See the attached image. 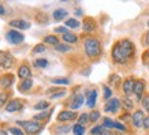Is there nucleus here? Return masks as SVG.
<instances>
[{
  "label": "nucleus",
  "mask_w": 149,
  "mask_h": 135,
  "mask_svg": "<svg viewBox=\"0 0 149 135\" xmlns=\"http://www.w3.org/2000/svg\"><path fill=\"white\" fill-rule=\"evenodd\" d=\"M136 56V45L129 38H120L115 41L111 49V59L115 64L125 66L130 63Z\"/></svg>",
  "instance_id": "nucleus-1"
},
{
  "label": "nucleus",
  "mask_w": 149,
  "mask_h": 135,
  "mask_svg": "<svg viewBox=\"0 0 149 135\" xmlns=\"http://www.w3.org/2000/svg\"><path fill=\"white\" fill-rule=\"evenodd\" d=\"M84 52L85 56L91 60H96L99 59L103 53V45L100 38L95 36H86L84 38Z\"/></svg>",
  "instance_id": "nucleus-2"
},
{
  "label": "nucleus",
  "mask_w": 149,
  "mask_h": 135,
  "mask_svg": "<svg viewBox=\"0 0 149 135\" xmlns=\"http://www.w3.org/2000/svg\"><path fill=\"white\" fill-rule=\"evenodd\" d=\"M17 124L22 127L26 135H37L44 128L41 122H37V120H17Z\"/></svg>",
  "instance_id": "nucleus-3"
},
{
  "label": "nucleus",
  "mask_w": 149,
  "mask_h": 135,
  "mask_svg": "<svg viewBox=\"0 0 149 135\" xmlns=\"http://www.w3.org/2000/svg\"><path fill=\"white\" fill-rule=\"evenodd\" d=\"M78 115L75 111H71V109H63V111H60L58 113V116H56V120L59 123H62V124H68V122H74V120H77L78 119Z\"/></svg>",
  "instance_id": "nucleus-4"
},
{
  "label": "nucleus",
  "mask_w": 149,
  "mask_h": 135,
  "mask_svg": "<svg viewBox=\"0 0 149 135\" xmlns=\"http://www.w3.org/2000/svg\"><path fill=\"white\" fill-rule=\"evenodd\" d=\"M103 109H104V112L116 115V113H119L120 109H122V101H120V98H118V97H112L111 100H108L107 102L104 104Z\"/></svg>",
  "instance_id": "nucleus-5"
},
{
  "label": "nucleus",
  "mask_w": 149,
  "mask_h": 135,
  "mask_svg": "<svg viewBox=\"0 0 149 135\" xmlns=\"http://www.w3.org/2000/svg\"><path fill=\"white\" fill-rule=\"evenodd\" d=\"M81 23H82V30H84V33L88 34V36H93V34L97 32V22H96L95 18L85 17Z\"/></svg>",
  "instance_id": "nucleus-6"
},
{
  "label": "nucleus",
  "mask_w": 149,
  "mask_h": 135,
  "mask_svg": "<svg viewBox=\"0 0 149 135\" xmlns=\"http://www.w3.org/2000/svg\"><path fill=\"white\" fill-rule=\"evenodd\" d=\"M145 93H146V82H145L144 79L138 78L136 81L134 89H133V96H134V98H136L137 102H141V100H142Z\"/></svg>",
  "instance_id": "nucleus-7"
},
{
  "label": "nucleus",
  "mask_w": 149,
  "mask_h": 135,
  "mask_svg": "<svg viewBox=\"0 0 149 135\" xmlns=\"http://www.w3.org/2000/svg\"><path fill=\"white\" fill-rule=\"evenodd\" d=\"M84 102H86V98L85 96L82 94V93H74V94L70 97V101H68V105H70V109L71 111H77L79 109L84 105Z\"/></svg>",
  "instance_id": "nucleus-8"
},
{
  "label": "nucleus",
  "mask_w": 149,
  "mask_h": 135,
  "mask_svg": "<svg viewBox=\"0 0 149 135\" xmlns=\"http://www.w3.org/2000/svg\"><path fill=\"white\" fill-rule=\"evenodd\" d=\"M144 109H134V112H131V126L134 128H142V123L145 119Z\"/></svg>",
  "instance_id": "nucleus-9"
},
{
  "label": "nucleus",
  "mask_w": 149,
  "mask_h": 135,
  "mask_svg": "<svg viewBox=\"0 0 149 135\" xmlns=\"http://www.w3.org/2000/svg\"><path fill=\"white\" fill-rule=\"evenodd\" d=\"M6 38H7V41H8L10 44L18 45V44H22L23 41H25V34H22L18 30L11 29V30H8V32L6 33Z\"/></svg>",
  "instance_id": "nucleus-10"
},
{
  "label": "nucleus",
  "mask_w": 149,
  "mask_h": 135,
  "mask_svg": "<svg viewBox=\"0 0 149 135\" xmlns=\"http://www.w3.org/2000/svg\"><path fill=\"white\" fill-rule=\"evenodd\" d=\"M136 78L134 77H127L123 79L122 82V93L123 96L126 97H131L133 96V89H134V85H136Z\"/></svg>",
  "instance_id": "nucleus-11"
},
{
  "label": "nucleus",
  "mask_w": 149,
  "mask_h": 135,
  "mask_svg": "<svg viewBox=\"0 0 149 135\" xmlns=\"http://www.w3.org/2000/svg\"><path fill=\"white\" fill-rule=\"evenodd\" d=\"M23 107H25V104L22 102V100L14 98V100H10L8 104L4 107V109L8 113H14V112H19V111H22Z\"/></svg>",
  "instance_id": "nucleus-12"
},
{
  "label": "nucleus",
  "mask_w": 149,
  "mask_h": 135,
  "mask_svg": "<svg viewBox=\"0 0 149 135\" xmlns=\"http://www.w3.org/2000/svg\"><path fill=\"white\" fill-rule=\"evenodd\" d=\"M14 57L10 55V52H0V68L8 70L14 66Z\"/></svg>",
  "instance_id": "nucleus-13"
},
{
  "label": "nucleus",
  "mask_w": 149,
  "mask_h": 135,
  "mask_svg": "<svg viewBox=\"0 0 149 135\" xmlns=\"http://www.w3.org/2000/svg\"><path fill=\"white\" fill-rule=\"evenodd\" d=\"M85 98H86V105H88V108L95 109L96 102H97V90L96 89H91V90L88 89L86 90Z\"/></svg>",
  "instance_id": "nucleus-14"
},
{
  "label": "nucleus",
  "mask_w": 149,
  "mask_h": 135,
  "mask_svg": "<svg viewBox=\"0 0 149 135\" xmlns=\"http://www.w3.org/2000/svg\"><path fill=\"white\" fill-rule=\"evenodd\" d=\"M8 25L14 30H27V29H30V23L27 21H23V19H11Z\"/></svg>",
  "instance_id": "nucleus-15"
},
{
  "label": "nucleus",
  "mask_w": 149,
  "mask_h": 135,
  "mask_svg": "<svg viewBox=\"0 0 149 135\" xmlns=\"http://www.w3.org/2000/svg\"><path fill=\"white\" fill-rule=\"evenodd\" d=\"M14 79H15V77H14V74H4L3 77L0 78V87L4 90H8L11 86H13L14 83Z\"/></svg>",
  "instance_id": "nucleus-16"
},
{
  "label": "nucleus",
  "mask_w": 149,
  "mask_h": 135,
  "mask_svg": "<svg viewBox=\"0 0 149 135\" xmlns=\"http://www.w3.org/2000/svg\"><path fill=\"white\" fill-rule=\"evenodd\" d=\"M70 131H72V126L70 124H62L59 123L54 127V134L55 135H67Z\"/></svg>",
  "instance_id": "nucleus-17"
},
{
  "label": "nucleus",
  "mask_w": 149,
  "mask_h": 135,
  "mask_svg": "<svg viewBox=\"0 0 149 135\" xmlns=\"http://www.w3.org/2000/svg\"><path fill=\"white\" fill-rule=\"evenodd\" d=\"M17 75H18V78H21L22 81L23 79H29V78H32V70L29 68L27 64H22V66L18 68Z\"/></svg>",
  "instance_id": "nucleus-18"
},
{
  "label": "nucleus",
  "mask_w": 149,
  "mask_h": 135,
  "mask_svg": "<svg viewBox=\"0 0 149 135\" xmlns=\"http://www.w3.org/2000/svg\"><path fill=\"white\" fill-rule=\"evenodd\" d=\"M122 108L126 111V112H131V111H134V107H136V102L131 100V97H126V96H123L122 98Z\"/></svg>",
  "instance_id": "nucleus-19"
},
{
  "label": "nucleus",
  "mask_w": 149,
  "mask_h": 135,
  "mask_svg": "<svg viewBox=\"0 0 149 135\" xmlns=\"http://www.w3.org/2000/svg\"><path fill=\"white\" fill-rule=\"evenodd\" d=\"M62 40H63L64 44L71 45V44H77L78 41H79V38H78V36L75 34V33L67 32L66 34H63V36H62Z\"/></svg>",
  "instance_id": "nucleus-20"
},
{
  "label": "nucleus",
  "mask_w": 149,
  "mask_h": 135,
  "mask_svg": "<svg viewBox=\"0 0 149 135\" xmlns=\"http://www.w3.org/2000/svg\"><path fill=\"white\" fill-rule=\"evenodd\" d=\"M122 78L119 77V75H118V74H111V75H109V78H108V86L109 87H111V89H118V87H119V86L122 85Z\"/></svg>",
  "instance_id": "nucleus-21"
},
{
  "label": "nucleus",
  "mask_w": 149,
  "mask_h": 135,
  "mask_svg": "<svg viewBox=\"0 0 149 135\" xmlns=\"http://www.w3.org/2000/svg\"><path fill=\"white\" fill-rule=\"evenodd\" d=\"M52 17H54L55 21H63V19H67L68 17V12H67V10L66 8H56L52 12Z\"/></svg>",
  "instance_id": "nucleus-22"
},
{
  "label": "nucleus",
  "mask_w": 149,
  "mask_h": 135,
  "mask_svg": "<svg viewBox=\"0 0 149 135\" xmlns=\"http://www.w3.org/2000/svg\"><path fill=\"white\" fill-rule=\"evenodd\" d=\"M52 111L54 109H47V111H42V112L37 113V115H34V117H33V120H37V122H41V120H48L49 119V116L52 115Z\"/></svg>",
  "instance_id": "nucleus-23"
},
{
  "label": "nucleus",
  "mask_w": 149,
  "mask_h": 135,
  "mask_svg": "<svg viewBox=\"0 0 149 135\" xmlns=\"http://www.w3.org/2000/svg\"><path fill=\"white\" fill-rule=\"evenodd\" d=\"M64 26L67 27V29H78V27L82 26V23L75 18H67L64 21Z\"/></svg>",
  "instance_id": "nucleus-24"
},
{
  "label": "nucleus",
  "mask_w": 149,
  "mask_h": 135,
  "mask_svg": "<svg viewBox=\"0 0 149 135\" xmlns=\"http://www.w3.org/2000/svg\"><path fill=\"white\" fill-rule=\"evenodd\" d=\"M33 87V79L29 78V79H23L19 83V90L21 91H29V90Z\"/></svg>",
  "instance_id": "nucleus-25"
},
{
  "label": "nucleus",
  "mask_w": 149,
  "mask_h": 135,
  "mask_svg": "<svg viewBox=\"0 0 149 135\" xmlns=\"http://www.w3.org/2000/svg\"><path fill=\"white\" fill-rule=\"evenodd\" d=\"M44 44L54 45V46H56V45L60 44V40H59V37L56 36V34H49V36L44 37Z\"/></svg>",
  "instance_id": "nucleus-26"
},
{
  "label": "nucleus",
  "mask_w": 149,
  "mask_h": 135,
  "mask_svg": "<svg viewBox=\"0 0 149 135\" xmlns=\"http://www.w3.org/2000/svg\"><path fill=\"white\" fill-rule=\"evenodd\" d=\"M100 119H101V112H100V111H97V109H92L91 112H89V123L96 124Z\"/></svg>",
  "instance_id": "nucleus-27"
},
{
  "label": "nucleus",
  "mask_w": 149,
  "mask_h": 135,
  "mask_svg": "<svg viewBox=\"0 0 149 135\" xmlns=\"http://www.w3.org/2000/svg\"><path fill=\"white\" fill-rule=\"evenodd\" d=\"M51 107V104L48 102V101H45V100H41V101H38V102H36L34 105H33V109H36V111H47V109Z\"/></svg>",
  "instance_id": "nucleus-28"
},
{
  "label": "nucleus",
  "mask_w": 149,
  "mask_h": 135,
  "mask_svg": "<svg viewBox=\"0 0 149 135\" xmlns=\"http://www.w3.org/2000/svg\"><path fill=\"white\" fill-rule=\"evenodd\" d=\"M55 51H58V52H60V53H67V52H71V45L68 44H64V42H60L59 45H56V46H54Z\"/></svg>",
  "instance_id": "nucleus-29"
},
{
  "label": "nucleus",
  "mask_w": 149,
  "mask_h": 135,
  "mask_svg": "<svg viewBox=\"0 0 149 135\" xmlns=\"http://www.w3.org/2000/svg\"><path fill=\"white\" fill-rule=\"evenodd\" d=\"M51 83H54V85H70L71 81L66 77H60V78H51Z\"/></svg>",
  "instance_id": "nucleus-30"
},
{
  "label": "nucleus",
  "mask_w": 149,
  "mask_h": 135,
  "mask_svg": "<svg viewBox=\"0 0 149 135\" xmlns=\"http://www.w3.org/2000/svg\"><path fill=\"white\" fill-rule=\"evenodd\" d=\"M113 130L119 131V132H129V128H127V126L125 124V123H122L120 120H115V123H113Z\"/></svg>",
  "instance_id": "nucleus-31"
},
{
  "label": "nucleus",
  "mask_w": 149,
  "mask_h": 135,
  "mask_svg": "<svg viewBox=\"0 0 149 135\" xmlns=\"http://www.w3.org/2000/svg\"><path fill=\"white\" fill-rule=\"evenodd\" d=\"M103 91H104V96H103V100L107 102L108 100H111L112 98V94H113V91H112V89L109 87L108 85H103Z\"/></svg>",
  "instance_id": "nucleus-32"
},
{
  "label": "nucleus",
  "mask_w": 149,
  "mask_h": 135,
  "mask_svg": "<svg viewBox=\"0 0 149 135\" xmlns=\"http://www.w3.org/2000/svg\"><path fill=\"white\" fill-rule=\"evenodd\" d=\"M113 123H115L113 119L105 116V117H103V123H101V126H103L105 130H113Z\"/></svg>",
  "instance_id": "nucleus-33"
},
{
  "label": "nucleus",
  "mask_w": 149,
  "mask_h": 135,
  "mask_svg": "<svg viewBox=\"0 0 149 135\" xmlns=\"http://www.w3.org/2000/svg\"><path fill=\"white\" fill-rule=\"evenodd\" d=\"M72 132H74V135H85L86 128H85V126L75 123V124L72 126Z\"/></svg>",
  "instance_id": "nucleus-34"
},
{
  "label": "nucleus",
  "mask_w": 149,
  "mask_h": 135,
  "mask_svg": "<svg viewBox=\"0 0 149 135\" xmlns=\"http://www.w3.org/2000/svg\"><path fill=\"white\" fill-rule=\"evenodd\" d=\"M141 105H142V109H144V112H146L149 115V93L146 91L141 100Z\"/></svg>",
  "instance_id": "nucleus-35"
},
{
  "label": "nucleus",
  "mask_w": 149,
  "mask_h": 135,
  "mask_svg": "<svg viewBox=\"0 0 149 135\" xmlns=\"http://www.w3.org/2000/svg\"><path fill=\"white\" fill-rule=\"evenodd\" d=\"M8 91L6 90L3 93H0V108H4L6 105L8 104Z\"/></svg>",
  "instance_id": "nucleus-36"
},
{
  "label": "nucleus",
  "mask_w": 149,
  "mask_h": 135,
  "mask_svg": "<svg viewBox=\"0 0 149 135\" xmlns=\"http://www.w3.org/2000/svg\"><path fill=\"white\" fill-rule=\"evenodd\" d=\"M104 130H105V128H104L101 124H96V126H93V127L91 128L89 134H91V135H101Z\"/></svg>",
  "instance_id": "nucleus-37"
},
{
  "label": "nucleus",
  "mask_w": 149,
  "mask_h": 135,
  "mask_svg": "<svg viewBox=\"0 0 149 135\" xmlns=\"http://www.w3.org/2000/svg\"><path fill=\"white\" fill-rule=\"evenodd\" d=\"M47 51V45L45 44H37L34 48L32 49V53L33 55H38V53H44Z\"/></svg>",
  "instance_id": "nucleus-38"
},
{
  "label": "nucleus",
  "mask_w": 149,
  "mask_h": 135,
  "mask_svg": "<svg viewBox=\"0 0 149 135\" xmlns=\"http://www.w3.org/2000/svg\"><path fill=\"white\" fill-rule=\"evenodd\" d=\"M77 123L78 124H82V126H85L89 123V113H81L77 119Z\"/></svg>",
  "instance_id": "nucleus-39"
},
{
  "label": "nucleus",
  "mask_w": 149,
  "mask_h": 135,
  "mask_svg": "<svg viewBox=\"0 0 149 135\" xmlns=\"http://www.w3.org/2000/svg\"><path fill=\"white\" fill-rule=\"evenodd\" d=\"M34 66H36L37 68H47L48 67V60L47 59H36L34 60Z\"/></svg>",
  "instance_id": "nucleus-40"
},
{
  "label": "nucleus",
  "mask_w": 149,
  "mask_h": 135,
  "mask_svg": "<svg viewBox=\"0 0 149 135\" xmlns=\"http://www.w3.org/2000/svg\"><path fill=\"white\" fill-rule=\"evenodd\" d=\"M67 94V90L66 89H62L59 90V91H56V93H52V94H49V98L51 100H56V98H62L63 96Z\"/></svg>",
  "instance_id": "nucleus-41"
},
{
  "label": "nucleus",
  "mask_w": 149,
  "mask_h": 135,
  "mask_svg": "<svg viewBox=\"0 0 149 135\" xmlns=\"http://www.w3.org/2000/svg\"><path fill=\"white\" fill-rule=\"evenodd\" d=\"M8 132L11 135H26V134H25V131L21 130V128H18V127H10Z\"/></svg>",
  "instance_id": "nucleus-42"
},
{
  "label": "nucleus",
  "mask_w": 149,
  "mask_h": 135,
  "mask_svg": "<svg viewBox=\"0 0 149 135\" xmlns=\"http://www.w3.org/2000/svg\"><path fill=\"white\" fill-rule=\"evenodd\" d=\"M141 42H142V45H144L145 48H149V30H146V32L142 34Z\"/></svg>",
  "instance_id": "nucleus-43"
},
{
  "label": "nucleus",
  "mask_w": 149,
  "mask_h": 135,
  "mask_svg": "<svg viewBox=\"0 0 149 135\" xmlns=\"http://www.w3.org/2000/svg\"><path fill=\"white\" fill-rule=\"evenodd\" d=\"M67 32H68V29L66 26H58V27H55L54 29L55 34H62V36H63V34H66Z\"/></svg>",
  "instance_id": "nucleus-44"
},
{
  "label": "nucleus",
  "mask_w": 149,
  "mask_h": 135,
  "mask_svg": "<svg viewBox=\"0 0 149 135\" xmlns=\"http://www.w3.org/2000/svg\"><path fill=\"white\" fill-rule=\"evenodd\" d=\"M142 128L145 131H149V115H146L144 119V123H142Z\"/></svg>",
  "instance_id": "nucleus-45"
},
{
  "label": "nucleus",
  "mask_w": 149,
  "mask_h": 135,
  "mask_svg": "<svg viewBox=\"0 0 149 135\" xmlns=\"http://www.w3.org/2000/svg\"><path fill=\"white\" fill-rule=\"evenodd\" d=\"M142 60H144V63H148L149 62V48L142 53Z\"/></svg>",
  "instance_id": "nucleus-46"
},
{
  "label": "nucleus",
  "mask_w": 149,
  "mask_h": 135,
  "mask_svg": "<svg viewBox=\"0 0 149 135\" xmlns=\"http://www.w3.org/2000/svg\"><path fill=\"white\" fill-rule=\"evenodd\" d=\"M101 135H116V132H113L112 130H104Z\"/></svg>",
  "instance_id": "nucleus-47"
},
{
  "label": "nucleus",
  "mask_w": 149,
  "mask_h": 135,
  "mask_svg": "<svg viewBox=\"0 0 149 135\" xmlns=\"http://www.w3.org/2000/svg\"><path fill=\"white\" fill-rule=\"evenodd\" d=\"M0 15H6V8L0 4Z\"/></svg>",
  "instance_id": "nucleus-48"
},
{
  "label": "nucleus",
  "mask_w": 149,
  "mask_h": 135,
  "mask_svg": "<svg viewBox=\"0 0 149 135\" xmlns=\"http://www.w3.org/2000/svg\"><path fill=\"white\" fill-rule=\"evenodd\" d=\"M75 15H77V17H81V15H82V10H79V8L75 10Z\"/></svg>",
  "instance_id": "nucleus-49"
},
{
  "label": "nucleus",
  "mask_w": 149,
  "mask_h": 135,
  "mask_svg": "<svg viewBox=\"0 0 149 135\" xmlns=\"http://www.w3.org/2000/svg\"><path fill=\"white\" fill-rule=\"evenodd\" d=\"M0 135H8V132L6 130H1V128H0Z\"/></svg>",
  "instance_id": "nucleus-50"
},
{
  "label": "nucleus",
  "mask_w": 149,
  "mask_h": 135,
  "mask_svg": "<svg viewBox=\"0 0 149 135\" xmlns=\"http://www.w3.org/2000/svg\"><path fill=\"white\" fill-rule=\"evenodd\" d=\"M146 25H148V27H149V19H148V22H146Z\"/></svg>",
  "instance_id": "nucleus-51"
},
{
  "label": "nucleus",
  "mask_w": 149,
  "mask_h": 135,
  "mask_svg": "<svg viewBox=\"0 0 149 135\" xmlns=\"http://www.w3.org/2000/svg\"><path fill=\"white\" fill-rule=\"evenodd\" d=\"M145 64H146V66H148V67H149V62H148V63H145Z\"/></svg>",
  "instance_id": "nucleus-52"
}]
</instances>
